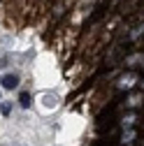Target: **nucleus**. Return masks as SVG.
Here are the masks:
<instances>
[{"mask_svg": "<svg viewBox=\"0 0 144 146\" xmlns=\"http://www.w3.org/2000/svg\"><path fill=\"white\" fill-rule=\"evenodd\" d=\"M19 104H21L23 109H28V107H30V95H28V93H21V98H19Z\"/></svg>", "mask_w": 144, "mask_h": 146, "instance_id": "3", "label": "nucleus"}, {"mask_svg": "<svg viewBox=\"0 0 144 146\" xmlns=\"http://www.w3.org/2000/svg\"><path fill=\"white\" fill-rule=\"evenodd\" d=\"M0 81H3V88H7V90H12V88L19 86V77H16V74H5Z\"/></svg>", "mask_w": 144, "mask_h": 146, "instance_id": "1", "label": "nucleus"}, {"mask_svg": "<svg viewBox=\"0 0 144 146\" xmlns=\"http://www.w3.org/2000/svg\"><path fill=\"white\" fill-rule=\"evenodd\" d=\"M0 114H3V116H9V114H12V102H3V104H0Z\"/></svg>", "mask_w": 144, "mask_h": 146, "instance_id": "2", "label": "nucleus"}]
</instances>
